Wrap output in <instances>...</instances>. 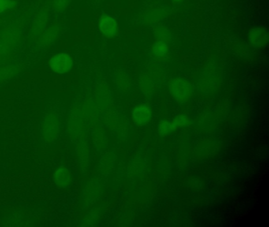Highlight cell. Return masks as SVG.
Masks as SVG:
<instances>
[{
	"instance_id": "30bf717a",
	"label": "cell",
	"mask_w": 269,
	"mask_h": 227,
	"mask_svg": "<svg viewBox=\"0 0 269 227\" xmlns=\"http://www.w3.org/2000/svg\"><path fill=\"white\" fill-rule=\"evenodd\" d=\"M174 1H180V0H174Z\"/></svg>"
},
{
	"instance_id": "9c48e42d",
	"label": "cell",
	"mask_w": 269,
	"mask_h": 227,
	"mask_svg": "<svg viewBox=\"0 0 269 227\" xmlns=\"http://www.w3.org/2000/svg\"><path fill=\"white\" fill-rule=\"evenodd\" d=\"M13 6L14 2L12 0H0V13L9 8L13 7Z\"/></svg>"
},
{
	"instance_id": "8992f818",
	"label": "cell",
	"mask_w": 269,
	"mask_h": 227,
	"mask_svg": "<svg viewBox=\"0 0 269 227\" xmlns=\"http://www.w3.org/2000/svg\"><path fill=\"white\" fill-rule=\"evenodd\" d=\"M250 41L255 47H263L268 42V32L264 28H254L250 32Z\"/></svg>"
},
{
	"instance_id": "277c9868",
	"label": "cell",
	"mask_w": 269,
	"mask_h": 227,
	"mask_svg": "<svg viewBox=\"0 0 269 227\" xmlns=\"http://www.w3.org/2000/svg\"><path fill=\"white\" fill-rule=\"evenodd\" d=\"M99 27L100 32L105 36L112 38L118 33V24L112 17L109 15H103L99 21Z\"/></svg>"
},
{
	"instance_id": "7a4b0ae2",
	"label": "cell",
	"mask_w": 269,
	"mask_h": 227,
	"mask_svg": "<svg viewBox=\"0 0 269 227\" xmlns=\"http://www.w3.org/2000/svg\"><path fill=\"white\" fill-rule=\"evenodd\" d=\"M49 65L50 69L56 73H65L70 70L73 65V60L68 54L60 53L50 58Z\"/></svg>"
},
{
	"instance_id": "ba28073f",
	"label": "cell",
	"mask_w": 269,
	"mask_h": 227,
	"mask_svg": "<svg viewBox=\"0 0 269 227\" xmlns=\"http://www.w3.org/2000/svg\"><path fill=\"white\" fill-rule=\"evenodd\" d=\"M155 36L157 39H165L168 36V30L165 27L158 26L155 29Z\"/></svg>"
},
{
	"instance_id": "52a82bcc",
	"label": "cell",
	"mask_w": 269,
	"mask_h": 227,
	"mask_svg": "<svg viewBox=\"0 0 269 227\" xmlns=\"http://www.w3.org/2000/svg\"><path fill=\"white\" fill-rule=\"evenodd\" d=\"M168 51V48L164 42H156L152 46V51L157 56H164V55H166Z\"/></svg>"
},
{
	"instance_id": "6da1fadb",
	"label": "cell",
	"mask_w": 269,
	"mask_h": 227,
	"mask_svg": "<svg viewBox=\"0 0 269 227\" xmlns=\"http://www.w3.org/2000/svg\"><path fill=\"white\" fill-rule=\"evenodd\" d=\"M170 92L178 101L184 102L191 96V88L189 83L181 79H176L170 83Z\"/></svg>"
},
{
	"instance_id": "5b68a950",
	"label": "cell",
	"mask_w": 269,
	"mask_h": 227,
	"mask_svg": "<svg viewBox=\"0 0 269 227\" xmlns=\"http://www.w3.org/2000/svg\"><path fill=\"white\" fill-rule=\"evenodd\" d=\"M134 120L136 124L144 125L150 122L152 117V111L146 104L138 106L133 111Z\"/></svg>"
},
{
	"instance_id": "3957f363",
	"label": "cell",
	"mask_w": 269,
	"mask_h": 227,
	"mask_svg": "<svg viewBox=\"0 0 269 227\" xmlns=\"http://www.w3.org/2000/svg\"><path fill=\"white\" fill-rule=\"evenodd\" d=\"M189 121L188 117L185 116V115H180V116L176 117L172 122H168V121L161 122L160 124L159 125V127H158L159 134L161 137L168 135L178 128L188 125Z\"/></svg>"
}]
</instances>
